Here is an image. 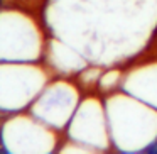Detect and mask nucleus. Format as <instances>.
Wrapping results in <instances>:
<instances>
[{"label": "nucleus", "instance_id": "f257e3e1", "mask_svg": "<svg viewBox=\"0 0 157 154\" xmlns=\"http://www.w3.org/2000/svg\"><path fill=\"white\" fill-rule=\"evenodd\" d=\"M144 152H147V154H157V140H152V142H150L149 146L144 149Z\"/></svg>", "mask_w": 157, "mask_h": 154}, {"label": "nucleus", "instance_id": "f03ea898", "mask_svg": "<svg viewBox=\"0 0 157 154\" xmlns=\"http://www.w3.org/2000/svg\"><path fill=\"white\" fill-rule=\"evenodd\" d=\"M0 146H2V137H0Z\"/></svg>", "mask_w": 157, "mask_h": 154}, {"label": "nucleus", "instance_id": "7ed1b4c3", "mask_svg": "<svg viewBox=\"0 0 157 154\" xmlns=\"http://www.w3.org/2000/svg\"><path fill=\"white\" fill-rule=\"evenodd\" d=\"M0 4H2V0H0Z\"/></svg>", "mask_w": 157, "mask_h": 154}]
</instances>
